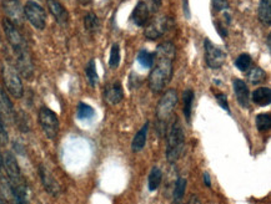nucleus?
Returning <instances> with one entry per match:
<instances>
[{
    "mask_svg": "<svg viewBox=\"0 0 271 204\" xmlns=\"http://www.w3.org/2000/svg\"><path fill=\"white\" fill-rule=\"evenodd\" d=\"M150 1V5H152V10H156L159 6H160V4H161V0H149ZM148 4V5H149Z\"/></svg>",
    "mask_w": 271,
    "mask_h": 204,
    "instance_id": "obj_39",
    "label": "nucleus"
},
{
    "mask_svg": "<svg viewBox=\"0 0 271 204\" xmlns=\"http://www.w3.org/2000/svg\"><path fill=\"white\" fill-rule=\"evenodd\" d=\"M161 181H163V172L159 167H152L148 177V189L150 192H155V190L160 187Z\"/></svg>",
    "mask_w": 271,
    "mask_h": 204,
    "instance_id": "obj_23",
    "label": "nucleus"
},
{
    "mask_svg": "<svg viewBox=\"0 0 271 204\" xmlns=\"http://www.w3.org/2000/svg\"><path fill=\"white\" fill-rule=\"evenodd\" d=\"M0 204H5V202H4L3 199H1V197H0Z\"/></svg>",
    "mask_w": 271,
    "mask_h": 204,
    "instance_id": "obj_42",
    "label": "nucleus"
},
{
    "mask_svg": "<svg viewBox=\"0 0 271 204\" xmlns=\"http://www.w3.org/2000/svg\"><path fill=\"white\" fill-rule=\"evenodd\" d=\"M48 8H49L50 13L52 14V16L56 19L59 24H65L69 20V14H68L67 9L64 6L59 3L58 0H48Z\"/></svg>",
    "mask_w": 271,
    "mask_h": 204,
    "instance_id": "obj_17",
    "label": "nucleus"
},
{
    "mask_svg": "<svg viewBox=\"0 0 271 204\" xmlns=\"http://www.w3.org/2000/svg\"><path fill=\"white\" fill-rule=\"evenodd\" d=\"M0 115L4 121H15V111L8 93L0 87Z\"/></svg>",
    "mask_w": 271,
    "mask_h": 204,
    "instance_id": "obj_16",
    "label": "nucleus"
},
{
    "mask_svg": "<svg viewBox=\"0 0 271 204\" xmlns=\"http://www.w3.org/2000/svg\"><path fill=\"white\" fill-rule=\"evenodd\" d=\"M194 100H195V93L192 90H185L183 93V111L185 120L187 123L191 121V112H192V105H194Z\"/></svg>",
    "mask_w": 271,
    "mask_h": 204,
    "instance_id": "obj_19",
    "label": "nucleus"
},
{
    "mask_svg": "<svg viewBox=\"0 0 271 204\" xmlns=\"http://www.w3.org/2000/svg\"><path fill=\"white\" fill-rule=\"evenodd\" d=\"M131 20L137 27H146L150 20V6L146 4V1L140 0L136 4L135 9L131 14Z\"/></svg>",
    "mask_w": 271,
    "mask_h": 204,
    "instance_id": "obj_12",
    "label": "nucleus"
},
{
    "mask_svg": "<svg viewBox=\"0 0 271 204\" xmlns=\"http://www.w3.org/2000/svg\"><path fill=\"white\" fill-rule=\"evenodd\" d=\"M104 99L110 105H118L124 99V90L119 81L106 85L104 88Z\"/></svg>",
    "mask_w": 271,
    "mask_h": 204,
    "instance_id": "obj_15",
    "label": "nucleus"
},
{
    "mask_svg": "<svg viewBox=\"0 0 271 204\" xmlns=\"http://www.w3.org/2000/svg\"><path fill=\"white\" fill-rule=\"evenodd\" d=\"M214 25H215L216 30H218L219 35L221 36L222 39L226 38V36H227V30H226V28H225L224 25H222V24L220 23V21H215V24H214Z\"/></svg>",
    "mask_w": 271,
    "mask_h": 204,
    "instance_id": "obj_36",
    "label": "nucleus"
},
{
    "mask_svg": "<svg viewBox=\"0 0 271 204\" xmlns=\"http://www.w3.org/2000/svg\"><path fill=\"white\" fill-rule=\"evenodd\" d=\"M256 127L260 132H266L271 129V115L270 114H259L256 116Z\"/></svg>",
    "mask_w": 271,
    "mask_h": 204,
    "instance_id": "obj_28",
    "label": "nucleus"
},
{
    "mask_svg": "<svg viewBox=\"0 0 271 204\" xmlns=\"http://www.w3.org/2000/svg\"><path fill=\"white\" fill-rule=\"evenodd\" d=\"M120 65V46L119 44H113L110 50V58H109V66L110 69L115 70Z\"/></svg>",
    "mask_w": 271,
    "mask_h": 204,
    "instance_id": "obj_31",
    "label": "nucleus"
},
{
    "mask_svg": "<svg viewBox=\"0 0 271 204\" xmlns=\"http://www.w3.org/2000/svg\"><path fill=\"white\" fill-rule=\"evenodd\" d=\"M184 15H185V18L186 19H190L189 0H184Z\"/></svg>",
    "mask_w": 271,
    "mask_h": 204,
    "instance_id": "obj_37",
    "label": "nucleus"
},
{
    "mask_svg": "<svg viewBox=\"0 0 271 204\" xmlns=\"http://www.w3.org/2000/svg\"><path fill=\"white\" fill-rule=\"evenodd\" d=\"M270 34L268 35V47H269V50H270Z\"/></svg>",
    "mask_w": 271,
    "mask_h": 204,
    "instance_id": "obj_41",
    "label": "nucleus"
},
{
    "mask_svg": "<svg viewBox=\"0 0 271 204\" xmlns=\"http://www.w3.org/2000/svg\"><path fill=\"white\" fill-rule=\"evenodd\" d=\"M265 77V71L262 70L261 67H254V69H251L248 73V81L254 85H257L260 84V82H262Z\"/></svg>",
    "mask_w": 271,
    "mask_h": 204,
    "instance_id": "obj_29",
    "label": "nucleus"
},
{
    "mask_svg": "<svg viewBox=\"0 0 271 204\" xmlns=\"http://www.w3.org/2000/svg\"><path fill=\"white\" fill-rule=\"evenodd\" d=\"M85 75L87 77V81L90 84V86L95 87L98 82H99V76H98V73H96V65L94 60H90L87 62L86 67H85Z\"/></svg>",
    "mask_w": 271,
    "mask_h": 204,
    "instance_id": "obj_25",
    "label": "nucleus"
},
{
    "mask_svg": "<svg viewBox=\"0 0 271 204\" xmlns=\"http://www.w3.org/2000/svg\"><path fill=\"white\" fill-rule=\"evenodd\" d=\"M211 3H213L214 9L218 10V12H224L229 8L227 0H211Z\"/></svg>",
    "mask_w": 271,
    "mask_h": 204,
    "instance_id": "obj_34",
    "label": "nucleus"
},
{
    "mask_svg": "<svg viewBox=\"0 0 271 204\" xmlns=\"http://www.w3.org/2000/svg\"><path fill=\"white\" fill-rule=\"evenodd\" d=\"M76 117L80 121H91L95 117V110L85 102H79L76 108Z\"/></svg>",
    "mask_w": 271,
    "mask_h": 204,
    "instance_id": "obj_24",
    "label": "nucleus"
},
{
    "mask_svg": "<svg viewBox=\"0 0 271 204\" xmlns=\"http://www.w3.org/2000/svg\"><path fill=\"white\" fill-rule=\"evenodd\" d=\"M251 64H253V58H251V56L249 54H241L235 60V66L240 71H242V73L249 71V69L251 67Z\"/></svg>",
    "mask_w": 271,
    "mask_h": 204,
    "instance_id": "obj_30",
    "label": "nucleus"
},
{
    "mask_svg": "<svg viewBox=\"0 0 271 204\" xmlns=\"http://www.w3.org/2000/svg\"><path fill=\"white\" fill-rule=\"evenodd\" d=\"M38 121L44 134L49 140H55L58 137L60 123H59L58 116H56L55 112L52 111V110H50L48 107H41L39 110Z\"/></svg>",
    "mask_w": 271,
    "mask_h": 204,
    "instance_id": "obj_7",
    "label": "nucleus"
},
{
    "mask_svg": "<svg viewBox=\"0 0 271 204\" xmlns=\"http://www.w3.org/2000/svg\"><path fill=\"white\" fill-rule=\"evenodd\" d=\"M4 168H5L8 188L10 190L15 204H29L26 197V183L21 175L20 167L12 152L8 151L4 156Z\"/></svg>",
    "mask_w": 271,
    "mask_h": 204,
    "instance_id": "obj_3",
    "label": "nucleus"
},
{
    "mask_svg": "<svg viewBox=\"0 0 271 204\" xmlns=\"http://www.w3.org/2000/svg\"><path fill=\"white\" fill-rule=\"evenodd\" d=\"M204 184L206 187H211V181H210V175L207 172H204Z\"/></svg>",
    "mask_w": 271,
    "mask_h": 204,
    "instance_id": "obj_40",
    "label": "nucleus"
},
{
    "mask_svg": "<svg viewBox=\"0 0 271 204\" xmlns=\"http://www.w3.org/2000/svg\"><path fill=\"white\" fill-rule=\"evenodd\" d=\"M0 182L8 187V181H6V175H5V168H4V157H3V155H1V152H0Z\"/></svg>",
    "mask_w": 271,
    "mask_h": 204,
    "instance_id": "obj_35",
    "label": "nucleus"
},
{
    "mask_svg": "<svg viewBox=\"0 0 271 204\" xmlns=\"http://www.w3.org/2000/svg\"><path fill=\"white\" fill-rule=\"evenodd\" d=\"M233 87L239 105L244 108H249V106H250V91H249L246 82L240 79H234Z\"/></svg>",
    "mask_w": 271,
    "mask_h": 204,
    "instance_id": "obj_14",
    "label": "nucleus"
},
{
    "mask_svg": "<svg viewBox=\"0 0 271 204\" xmlns=\"http://www.w3.org/2000/svg\"><path fill=\"white\" fill-rule=\"evenodd\" d=\"M3 80L8 92L15 99H20L24 95L23 82H21L20 75L12 64L5 62L3 65Z\"/></svg>",
    "mask_w": 271,
    "mask_h": 204,
    "instance_id": "obj_6",
    "label": "nucleus"
},
{
    "mask_svg": "<svg viewBox=\"0 0 271 204\" xmlns=\"http://www.w3.org/2000/svg\"><path fill=\"white\" fill-rule=\"evenodd\" d=\"M259 20L264 25H271V0H261L257 10Z\"/></svg>",
    "mask_w": 271,
    "mask_h": 204,
    "instance_id": "obj_22",
    "label": "nucleus"
},
{
    "mask_svg": "<svg viewBox=\"0 0 271 204\" xmlns=\"http://www.w3.org/2000/svg\"><path fill=\"white\" fill-rule=\"evenodd\" d=\"M186 204H201V202H200V199H199L198 195L192 194L191 197H190L189 201H187Z\"/></svg>",
    "mask_w": 271,
    "mask_h": 204,
    "instance_id": "obj_38",
    "label": "nucleus"
},
{
    "mask_svg": "<svg viewBox=\"0 0 271 204\" xmlns=\"http://www.w3.org/2000/svg\"><path fill=\"white\" fill-rule=\"evenodd\" d=\"M175 46L170 43H161L157 45L155 51L152 70L149 75V88L154 93H159L165 90V87L171 81L172 71H174Z\"/></svg>",
    "mask_w": 271,
    "mask_h": 204,
    "instance_id": "obj_1",
    "label": "nucleus"
},
{
    "mask_svg": "<svg viewBox=\"0 0 271 204\" xmlns=\"http://www.w3.org/2000/svg\"><path fill=\"white\" fill-rule=\"evenodd\" d=\"M84 27L87 31H91V32L98 31V30H99V27H100L99 19H98V16H96L94 13H87V14L85 15Z\"/></svg>",
    "mask_w": 271,
    "mask_h": 204,
    "instance_id": "obj_27",
    "label": "nucleus"
},
{
    "mask_svg": "<svg viewBox=\"0 0 271 204\" xmlns=\"http://www.w3.org/2000/svg\"><path fill=\"white\" fill-rule=\"evenodd\" d=\"M3 6L6 15H8V20L12 21L15 27H17V24L23 23L24 10L21 9V6L19 5L17 0H4Z\"/></svg>",
    "mask_w": 271,
    "mask_h": 204,
    "instance_id": "obj_13",
    "label": "nucleus"
},
{
    "mask_svg": "<svg viewBox=\"0 0 271 204\" xmlns=\"http://www.w3.org/2000/svg\"><path fill=\"white\" fill-rule=\"evenodd\" d=\"M154 58H155V54L150 53L148 50H141L139 54H137V62L145 69H150L152 67V64H154Z\"/></svg>",
    "mask_w": 271,
    "mask_h": 204,
    "instance_id": "obj_26",
    "label": "nucleus"
},
{
    "mask_svg": "<svg viewBox=\"0 0 271 204\" xmlns=\"http://www.w3.org/2000/svg\"><path fill=\"white\" fill-rule=\"evenodd\" d=\"M204 49L207 66L210 69H220L226 60V53H224V50L220 49L219 46L214 45L209 39L204 40Z\"/></svg>",
    "mask_w": 271,
    "mask_h": 204,
    "instance_id": "obj_9",
    "label": "nucleus"
},
{
    "mask_svg": "<svg viewBox=\"0 0 271 204\" xmlns=\"http://www.w3.org/2000/svg\"><path fill=\"white\" fill-rule=\"evenodd\" d=\"M215 97H216V100H218L219 106H220L222 110H225L227 114H230V107H229V103H227L226 95H225V93H216Z\"/></svg>",
    "mask_w": 271,
    "mask_h": 204,
    "instance_id": "obj_33",
    "label": "nucleus"
},
{
    "mask_svg": "<svg viewBox=\"0 0 271 204\" xmlns=\"http://www.w3.org/2000/svg\"><path fill=\"white\" fill-rule=\"evenodd\" d=\"M178 93L172 88L166 91L159 100V103L156 106V120L157 125L160 127V132L165 130L166 123L169 122L170 117L172 116V112L178 105Z\"/></svg>",
    "mask_w": 271,
    "mask_h": 204,
    "instance_id": "obj_5",
    "label": "nucleus"
},
{
    "mask_svg": "<svg viewBox=\"0 0 271 204\" xmlns=\"http://www.w3.org/2000/svg\"><path fill=\"white\" fill-rule=\"evenodd\" d=\"M186 178L178 177L175 181L174 193H172V204H181L185 190H186Z\"/></svg>",
    "mask_w": 271,
    "mask_h": 204,
    "instance_id": "obj_21",
    "label": "nucleus"
},
{
    "mask_svg": "<svg viewBox=\"0 0 271 204\" xmlns=\"http://www.w3.org/2000/svg\"><path fill=\"white\" fill-rule=\"evenodd\" d=\"M170 24H171V20L168 16H159L155 20L149 21L145 27L144 35L149 40H157L169 30Z\"/></svg>",
    "mask_w": 271,
    "mask_h": 204,
    "instance_id": "obj_10",
    "label": "nucleus"
},
{
    "mask_svg": "<svg viewBox=\"0 0 271 204\" xmlns=\"http://www.w3.org/2000/svg\"><path fill=\"white\" fill-rule=\"evenodd\" d=\"M8 142H9V136H8V131H6L5 121H4L3 116L0 115V145H1V146H5Z\"/></svg>",
    "mask_w": 271,
    "mask_h": 204,
    "instance_id": "obj_32",
    "label": "nucleus"
},
{
    "mask_svg": "<svg viewBox=\"0 0 271 204\" xmlns=\"http://www.w3.org/2000/svg\"><path fill=\"white\" fill-rule=\"evenodd\" d=\"M39 175H40V181L41 183H43L45 190H47L50 195H52V197H58L61 192L60 186H59L55 178L52 177L49 169L45 166H43V164L39 166Z\"/></svg>",
    "mask_w": 271,
    "mask_h": 204,
    "instance_id": "obj_11",
    "label": "nucleus"
},
{
    "mask_svg": "<svg viewBox=\"0 0 271 204\" xmlns=\"http://www.w3.org/2000/svg\"><path fill=\"white\" fill-rule=\"evenodd\" d=\"M148 132H149V122H145L143 127L136 132V134L133 138L131 142V151L134 153L141 152L146 145V140H148Z\"/></svg>",
    "mask_w": 271,
    "mask_h": 204,
    "instance_id": "obj_18",
    "label": "nucleus"
},
{
    "mask_svg": "<svg viewBox=\"0 0 271 204\" xmlns=\"http://www.w3.org/2000/svg\"><path fill=\"white\" fill-rule=\"evenodd\" d=\"M24 16L35 29L44 30L47 27V13L35 1H28L24 6Z\"/></svg>",
    "mask_w": 271,
    "mask_h": 204,
    "instance_id": "obj_8",
    "label": "nucleus"
},
{
    "mask_svg": "<svg viewBox=\"0 0 271 204\" xmlns=\"http://www.w3.org/2000/svg\"><path fill=\"white\" fill-rule=\"evenodd\" d=\"M253 101L257 106H269L271 103V90L269 87H259L253 92Z\"/></svg>",
    "mask_w": 271,
    "mask_h": 204,
    "instance_id": "obj_20",
    "label": "nucleus"
},
{
    "mask_svg": "<svg viewBox=\"0 0 271 204\" xmlns=\"http://www.w3.org/2000/svg\"><path fill=\"white\" fill-rule=\"evenodd\" d=\"M3 27L9 44L13 47L15 56H17V73H21L25 79H30L34 73V64H33L32 55H30L29 47H28L25 39L23 38V35L14 24L9 21L8 19L4 20Z\"/></svg>",
    "mask_w": 271,
    "mask_h": 204,
    "instance_id": "obj_2",
    "label": "nucleus"
},
{
    "mask_svg": "<svg viewBox=\"0 0 271 204\" xmlns=\"http://www.w3.org/2000/svg\"><path fill=\"white\" fill-rule=\"evenodd\" d=\"M184 147H185V134H184L181 123L179 122V120H176L170 126L168 137H166L165 156L169 163L174 164L178 162L184 151Z\"/></svg>",
    "mask_w": 271,
    "mask_h": 204,
    "instance_id": "obj_4",
    "label": "nucleus"
}]
</instances>
